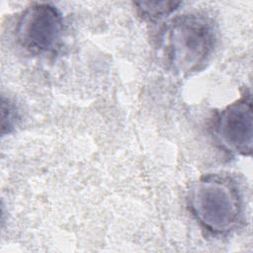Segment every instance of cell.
<instances>
[{"label": "cell", "mask_w": 253, "mask_h": 253, "mask_svg": "<svg viewBox=\"0 0 253 253\" xmlns=\"http://www.w3.org/2000/svg\"><path fill=\"white\" fill-rule=\"evenodd\" d=\"M213 135L218 146L231 155L250 156L253 144L252 97L249 89L215 117Z\"/></svg>", "instance_id": "277c9868"}, {"label": "cell", "mask_w": 253, "mask_h": 253, "mask_svg": "<svg viewBox=\"0 0 253 253\" xmlns=\"http://www.w3.org/2000/svg\"><path fill=\"white\" fill-rule=\"evenodd\" d=\"M1 116H2V135L10 133L18 124V112L13 102L2 96L1 100Z\"/></svg>", "instance_id": "8992f818"}, {"label": "cell", "mask_w": 253, "mask_h": 253, "mask_svg": "<svg viewBox=\"0 0 253 253\" xmlns=\"http://www.w3.org/2000/svg\"><path fill=\"white\" fill-rule=\"evenodd\" d=\"M160 40L170 68L186 77L204 68L211 56L216 38L209 18L185 14L172 19L165 26Z\"/></svg>", "instance_id": "7a4b0ae2"}, {"label": "cell", "mask_w": 253, "mask_h": 253, "mask_svg": "<svg viewBox=\"0 0 253 253\" xmlns=\"http://www.w3.org/2000/svg\"><path fill=\"white\" fill-rule=\"evenodd\" d=\"M137 14L148 21H155L170 15L178 9L181 2L178 1H139L134 2Z\"/></svg>", "instance_id": "5b68a950"}, {"label": "cell", "mask_w": 253, "mask_h": 253, "mask_svg": "<svg viewBox=\"0 0 253 253\" xmlns=\"http://www.w3.org/2000/svg\"><path fill=\"white\" fill-rule=\"evenodd\" d=\"M188 205L199 224L214 235L234 231L243 217V199L236 182L227 175L208 174L191 187Z\"/></svg>", "instance_id": "6da1fadb"}, {"label": "cell", "mask_w": 253, "mask_h": 253, "mask_svg": "<svg viewBox=\"0 0 253 253\" xmlns=\"http://www.w3.org/2000/svg\"><path fill=\"white\" fill-rule=\"evenodd\" d=\"M63 33L60 11L49 3H33L20 15L16 25V39L26 50L42 54L57 46Z\"/></svg>", "instance_id": "3957f363"}]
</instances>
